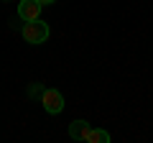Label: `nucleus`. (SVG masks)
Instances as JSON below:
<instances>
[{
	"mask_svg": "<svg viewBox=\"0 0 153 143\" xmlns=\"http://www.w3.org/2000/svg\"><path fill=\"white\" fill-rule=\"evenodd\" d=\"M41 105H44V110L49 115H59L64 110V95L59 89H44L41 92Z\"/></svg>",
	"mask_w": 153,
	"mask_h": 143,
	"instance_id": "f03ea898",
	"label": "nucleus"
},
{
	"mask_svg": "<svg viewBox=\"0 0 153 143\" xmlns=\"http://www.w3.org/2000/svg\"><path fill=\"white\" fill-rule=\"evenodd\" d=\"M41 5H51V3H56V0H38Z\"/></svg>",
	"mask_w": 153,
	"mask_h": 143,
	"instance_id": "423d86ee",
	"label": "nucleus"
},
{
	"mask_svg": "<svg viewBox=\"0 0 153 143\" xmlns=\"http://www.w3.org/2000/svg\"><path fill=\"white\" fill-rule=\"evenodd\" d=\"M18 16H21L23 21H36V18L41 16V3H38V0H21Z\"/></svg>",
	"mask_w": 153,
	"mask_h": 143,
	"instance_id": "7ed1b4c3",
	"label": "nucleus"
},
{
	"mask_svg": "<svg viewBox=\"0 0 153 143\" xmlns=\"http://www.w3.org/2000/svg\"><path fill=\"white\" fill-rule=\"evenodd\" d=\"M89 123L87 120H74V123H69V138L71 141H87V136H89Z\"/></svg>",
	"mask_w": 153,
	"mask_h": 143,
	"instance_id": "20e7f679",
	"label": "nucleus"
},
{
	"mask_svg": "<svg viewBox=\"0 0 153 143\" xmlns=\"http://www.w3.org/2000/svg\"><path fill=\"white\" fill-rule=\"evenodd\" d=\"M87 143H110V133L102 128H92L87 136Z\"/></svg>",
	"mask_w": 153,
	"mask_h": 143,
	"instance_id": "39448f33",
	"label": "nucleus"
},
{
	"mask_svg": "<svg viewBox=\"0 0 153 143\" xmlns=\"http://www.w3.org/2000/svg\"><path fill=\"white\" fill-rule=\"evenodd\" d=\"M49 33H51L49 26H46L44 21H38V18L36 21H26V26H23V39H26L28 44H33V46L44 44V41L49 39Z\"/></svg>",
	"mask_w": 153,
	"mask_h": 143,
	"instance_id": "f257e3e1",
	"label": "nucleus"
},
{
	"mask_svg": "<svg viewBox=\"0 0 153 143\" xmlns=\"http://www.w3.org/2000/svg\"><path fill=\"white\" fill-rule=\"evenodd\" d=\"M3 3H8V0H3Z\"/></svg>",
	"mask_w": 153,
	"mask_h": 143,
	"instance_id": "0eeeda50",
	"label": "nucleus"
}]
</instances>
